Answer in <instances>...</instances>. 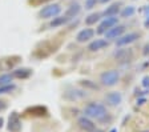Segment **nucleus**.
Returning <instances> with one entry per match:
<instances>
[{"mask_svg":"<svg viewBox=\"0 0 149 132\" xmlns=\"http://www.w3.org/2000/svg\"><path fill=\"white\" fill-rule=\"evenodd\" d=\"M84 113H85V116L91 117L93 120H97V122H104L108 116V111H107L105 105H102L100 103H95V101L85 105Z\"/></svg>","mask_w":149,"mask_h":132,"instance_id":"1","label":"nucleus"},{"mask_svg":"<svg viewBox=\"0 0 149 132\" xmlns=\"http://www.w3.org/2000/svg\"><path fill=\"white\" fill-rule=\"evenodd\" d=\"M118 80H120V72L117 69H109V71L102 72L100 76V82L105 87H113L118 83Z\"/></svg>","mask_w":149,"mask_h":132,"instance_id":"2","label":"nucleus"},{"mask_svg":"<svg viewBox=\"0 0 149 132\" xmlns=\"http://www.w3.org/2000/svg\"><path fill=\"white\" fill-rule=\"evenodd\" d=\"M61 12V6L60 4H49L41 8L39 12V17L41 19H53L55 16H57Z\"/></svg>","mask_w":149,"mask_h":132,"instance_id":"3","label":"nucleus"},{"mask_svg":"<svg viewBox=\"0 0 149 132\" xmlns=\"http://www.w3.org/2000/svg\"><path fill=\"white\" fill-rule=\"evenodd\" d=\"M116 24H118V19L116 16H107V17H104V20L99 24V27H97V34L99 35L105 34L109 28H112V27Z\"/></svg>","mask_w":149,"mask_h":132,"instance_id":"4","label":"nucleus"},{"mask_svg":"<svg viewBox=\"0 0 149 132\" xmlns=\"http://www.w3.org/2000/svg\"><path fill=\"white\" fill-rule=\"evenodd\" d=\"M139 39H140V34H137V32H129V34L121 35L120 38H117L116 45H117V47H124V45L134 43V41L139 40Z\"/></svg>","mask_w":149,"mask_h":132,"instance_id":"5","label":"nucleus"},{"mask_svg":"<svg viewBox=\"0 0 149 132\" xmlns=\"http://www.w3.org/2000/svg\"><path fill=\"white\" fill-rule=\"evenodd\" d=\"M123 101V95L118 91H112L108 95H105V103L111 107H117Z\"/></svg>","mask_w":149,"mask_h":132,"instance_id":"6","label":"nucleus"},{"mask_svg":"<svg viewBox=\"0 0 149 132\" xmlns=\"http://www.w3.org/2000/svg\"><path fill=\"white\" fill-rule=\"evenodd\" d=\"M8 129L11 132H20V129H22V122H20V117H19L17 112H12L9 115Z\"/></svg>","mask_w":149,"mask_h":132,"instance_id":"7","label":"nucleus"},{"mask_svg":"<svg viewBox=\"0 0 149 132\" xmlns=\"http://www.w3.org/2000/svg\"><path fill=\"white\" fill-rule=\"evenodd\" d=\"M87 96V91H84V89H69L64 94V98L69 101H76V100H80V99H84Z\"/></svg>","mask_w":149,"mask_h":132,"instance_id":"8","label":"nucleus"},{"mask_svg":"<svg viewBox=\"0 0 149 132\" xmlns=\"http://www.w3.org/2000/svg\"><path fill=\"white\" fill-rule=\"evenodd\" d=\"M125 32V25L116 24L105 32V39H117Z\"/></svg>","mask_w":149,"mask_h":132,"instance_id":"9","label":"nucleus"},{"mask_svg":"<svg viewBox=\"0 0 149 132\" xmlns=\"http://www.w3.org/2000/svg\"><path fill=\"white\" fill-rule=\"evenodd\" d=\"M77 124L81 129H84V131H87V132H92L96 129V124H95V123L92 122V119L88 116L80 117V119L77 120Z\"/></svg>","mask_w":149,"mask_h":132,"instance_id":"10","label":"nucleus"},{"mask_svg":"<svg viewBox=\"0 0 149 132\" xmlns=\"http://www.w3.org/2000/svg\"><path fill=\"white\" fill-rule=\"evenodd\" d=\"M93 36H95V31L92 28H84L77 34L76 40L79 43H85V41H89L91 39H93Z\"/></svg>","mask_w":149,"mask_h":132,"instance_id":"11","label":"nucleus"},{"mask_svg":"<svg viewBox=\"0 0 149 132\" xmlns=\"http://www.w3.org/2000/svg\"><path fill=\"white\" fill-rule=\"evenodd\" d=\"M105 47H108V40H105V39H95L93 41L89 43L88 50L92 51V52H96V51H100Z\"/></svg>","mask_w":149,"mask_h":132,"instance_id":"12","label":"nucleus"},{"mask_svg":"<svg viewBox=\"0 0 149 132\" xmlns=\"http://www.w3.org/2000/svg\"><path fill=\"white\" fill-rule=\"evenodd\" d=\"M80 12H81V6L80 4L79 3H72L71 6L68 7V10L65 11V16L71 20V19H74Z\"/></svg>","mask_w":149,"mask_h":132,"instance_id":"13","label":"nucleus"},{"mask_svg":"<svg viewBox=\"0 0 149 132\" xmlns=\"http://www.w3.org/2000/svg\"><path fill=\"white\" fill-rule=\"evenodd\" d=\"M116 60H120V61H125V60L130 59L132 56V51L130 50H124V48H118V50L115 51V54H113Z\"/></svg>","mask_w":149,"mask_h":132,"instance_id":"14","label":"nucleus"},{"mask_svg":"<svg viewBox=\"0 0 149 132\" xmlns=\"http://www.w3.org/2000/svg\"><path fill=\"white\" fill-rule=\"evenodd\" d=\"M31 73L32 71L29 68H17L12 72V76L16 79H27L31 76Z\"/></svg>","mask_w":149,"mask_h":132,"instance_id":"15","label":"nucleus"},{"mask_svg":"<svg viewBox=\"0 0 149 132\" xmlns=\"http://www.w3.org/2000/svg\"><path fill=\"white\" fill-rule=\"evenodd\" d=\"M68 17H67V16H55V17H53V20L52 22H51V24H49V27L51 28H57V27H61V25H64V24H67V23H68Z\"/></svg>","mask_w":149,"mask_h":132,"instance_id":"16","label":"nucleus"},{"mask_svg":"<svg viewBox=\"0 0 149 132\" xmlns=\"http://www.w3.org/2000/svg\"><path fill=\"white\" fill-rule=\"evenodd\" d=\"M118 12H120V3H115L112 6H109L101 15H104L107 17V16H116Z\"/></svg>","mask_w":149,"mask_h":132,"instance_id":"17","label":"nucleus"},{"mask_svg":"<svg viewBox=\"0 0 149 132\" xmlns=\"http://www.w3.org/2000/svg\"><path fill=\"white\" fill-rule=\"evenodd\" d=\"M27 112H31L32 115L35 116H45L48 111H47L45 107H41V105H36V107H32V108H28Z\"/></svg>","mask_w":149,"mask_h":132,"instance_id":"18","label":"nucleus"},{"mask_svg":"<svg viewBox=\"0 0 149 132\" xmlns=\"http://www.w3.org/2000/svg\"><path fill=\"white\" fill-rule=\"evenodd\" d=\"M100 17H101V13H99V12L91 13L89 16H87V17H85V24H87V25L96 24V23L100 20Z\"/></svg>","mask_w":149,"mask_h":132,"instance_id":"19","label":"nucleus"},{"mask_svg":"<svg viewBox=\"0 0 149 132\" xmlns=\"http://www.w3.org/2000/svg\"><path fill=\"white\" fill-rule=\"evenodd\" d=\"M134 12H136V8H134L133 6H127L124 8V10L120 12V15H121V17H132V16L134 15Z\"/></svg>","mask_w":149,"mask_h":132,"instance_id":"20","label":"nucleus"},{"mask_svg":"<svg viewBox=\"0 0 149 132\" xmlns=\"http://www.w3.org/2000/svg\"><path fill=\"white\" fill-rule=\"evenodd\" d=\"M12 75H9V73H4V75L0 76V85H6V84H11L12 82Z\"/></svg>","mask_w":149,"mask_h":132,"instance_id":"21","label":"nucleus"},{"mask_svg":"<svg viewBox=\"0 0 149 132\" xmlns=\"http://www.w3.org/2000/svg\"><path fill=\"white\" fill-rule=\"evenodd\" d=\"M16 88L15 84H6V85H0V95L1 94H8V92H12Z\"/></svg>","mask_w":149,"mask_h":132,"instance_id":"22","label":"nucleus"},{"mask_svg":"<svg viewBox=\"0 0 149 132\" xmlns=\"http://www.w3.org/2000/svg\"><path fill=\"white\" fill-rule=\"evenodd\" d=\"M97 3H99V0H85V8L87 10H92L93 7H96Z\"/></svg>","mask_w":149,"mask_h":132,"instance_id":"23","label":"nucleus"},{"mask_svg":"<svg viewBox=\"0 0 149 132\" xmlns=\"http://www.w3.org/2000/svg\"><path fill=\"white\" fill-rule=\"evenodd\" d=\"M83 85H85V87H91V88H96V89H97V85L92 84L89 80H84V82H83Z\"/></svg>","mask_w":149,"mask_h":132,"instance_id":"24","label":"nucleus"},{"mask_svg":"<svg viewBox=\"0 0 149 132\" xmlns=\"http://www.w3.org/2000/svg\"><path fill=\"white\" fill-rule=\"evenodd\" d=\"M143 85L146 88H149V76H146V78L143 79Z\"/></svg>","mask_w":149,"mask_h":132,"instance_id":"25","label":"nucleus"},{"mask_svg":"<svg viewBox=\"0 0 149 132\" xmlns=\"http://www.w3.org/2000/svg\"><path fill=\"white\" fill-rule=\"evenodd\" d=\"M7 108V103L4 100H0V111H3Z\"/></svg>","mask_w":149,"mask_h":132,"instance_id":"26","label":"nucleus"},{"mask_svg":"<svg viewBox=\"0 0 149 132\" xmlns=\"http://www.w3.org/2000/svg\"><path fill=\"white\" fill-rule=\"evenodd\" d=\"M149 54V44L145 45V51H144V55H148Z\"/></svg>","mask_w":149,"mask_h":132,"instance_id":"27","label":"nucleus"},{"mask_svg":"<svg viewBox=\"0 0 149 132\" xmlns=\"http://www.w3.org/2000/svg\"><path fill=\"white\" fill-rule=\"evenodd\" d=\"M144 103H145V99H140V100H137V104H140V105L144 104Z\"/></svg>","mask_w":149,"mask_h":132,"instance_id":"28","label":"nucleus"},{"mask_svg":"<svg viewBox=\"0 0 149 132\" xmlns=\"http://www.w3.org/2000/svg\"><path fill=\"white\" fill-rule=\"evenodd\" d=\"M145 27L146 28H149V16H148V19L145 20Z\"/></svg>","mask_w":149,"mask_h":132,"instance_id":"29","label":"nucleus"},{"mask_svg":"<svg viewBox=\"0 0 149 132\" xmlns=\"http://www.w3.org/2000/svg\"><path fill=\"white\" fill-rule=\"evenodd\" d=\"M3 124H4V120H3V117H0V128L3 127Z\"/></svg>","mask_w":149,"mask_h":132,"instance_id":"30","label":"nucleus"},{"mask_svg":"<svg viewBox=\"0 0 149 132\" xmlns=\"http://www.w3.org/2000/svg\"><path fill=\"white\" fill-rule=\"evenodd\" d=\"M100 3H108V1H111V0H99Z\"/></svg>","mask_w":149,"mask_h":132,"instance_id":"31","label":"nucleus"},{"mask_svg":"<svg viewBox=\"0 0 149 132\" xmlns=\"http://www.w3.org/2000/svg\"><path fill=\"white\" fill-rule=\"evenodd\" d=\"M111 132H117V131H116V129H112V131Z\"/></svg>","mask_w":149,"mask_h":132,"instance_id":"32","label":"nucleus"},{"mask_svg":"<svg viewBox=\"0 0 149 132\" xmlns=\"http://www.w3.org/2000/svg\"><path fill=\"white\" fill-rule=\"evenodd\" d=\"M96 132H104V131H100V129H97V131Z\"/></svg>","mask_w":149,"mask_h":132,"instance_id":"33","label":"nucleus"}]
</instances>
